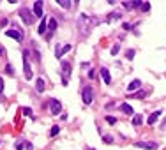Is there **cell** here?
Listing matches in <instances>:
<instances>
[{
	"instance_id": "cell-34",
	"label": "cell",
	"mask_w": 166,
	"mask_h": 150,
	"mask_svg": "<svg viewBox=\"0 0 166 150\" xmlns=\"http://www.w3.org/2000/svg\"><path fill=\"white\" fill-rule=\"evenodd\" d=\"M122 28H124V30H129L131 25H129V23H122Z\"/></svg>"
},
{
	"instance_id": "cell-22",
	"label": "cell",
	"mask_w": 166,
	"mask_h": 150,
	"mask_svg": "<svg viewBox=\"0 0 166 150\" xmlns=\"http://www.w3.org/2000/svg\"><path fill=\"white\" fill-rule=\"evenodd\" d=\"M140 9H141V11H143V13H147V11H149V9H150V4H149V2H141V5H140Z\"/></svg>"
},
{
	"instance_id": "cell-32",
	"label": "cell",
	"mask_w": 166,
	"mask_h": 150,
	"mask_svg": "<svg viewBox=\"0 0 166 150\" xmlns=\"http://www.w3.org/2000/svg\"><path fill=\"white\" fill-rule=\"evenodd\" d=\"M25 148H27V150H34V145L27 141V143H25Z\"/></svg>"
},
{
	"instance_id": "cell-5",
	"label": "cell",
	"mask_w": 166,
	"mask_h": 150,
	"mask_svg": "<svg viewBox=\"0 0 166 150\" xmlns=\"http://www.w3.org/2000/svg\"><path fill=\"white\" fill-rule=\"evenodd\" d=\"M5 35H7V37H11V39H16L18 43H21V41H23V32H21V30H18V28H11V30H7Z\"/></svg>"
},
{
	"instance_id": "cell-35",
	"label": "cell",
	"mask_w": 166,
	"mask_h": 150,
	"mask_svg": "<svg viewBox=\"0 0 166 150\" xmlns=\"http://www.w3.org/2000/svg\"><path fill=\"white\" fill-rule=\"evenodd\" d=\"M106 108H108V109H111V108H115V103H108V104H106Z\"/></svg>"
},
{
	"instance_id": "cell-37",
	"label": "cell",
	"mask_w": 166,
	"mask_h": 150,
	"mask_svg": "<svg viewBox=\"0 0 166 150\" xmlns=\"http://www.w3.org/2000/svg\"><path fill=\"white\" fill-rule=\"evenodd\" d=\"M4 53H5V49H4V46H2V44H0V55H4Z\"/></svg>"
},
{
	"instance_id": "cell-1",
	"label": "cell",
	"mask_w": 166,
	"mask_h": 150,
	"mask_svg": "<svg viewBox=\"0 0 166 150\" xmlns=\"http://www.w3.org/2000/svg\"><path fill=\"white\" fill-rule=\"evenodd\" d=\"M18 14L21 16V19H23V23H25V25H28V27L35 23V16H34V13H30L28 9L21 7V9H19V11H18Z\"/></svg>"
},
{
	"instance_id": "cell-13",
	"label": "cell",
	"mask_w": 166,
	"mask_h": 150,
	"mask_svg": "<svg viewBox=\"0 0 166 150\" xmlns=\"http://www.w3.org/2000/svg\"><path fill=\"white\" fill-rule=\"evenodd\" d=\"M71 49H72V46H71V44H66V46L62 48V49H58V51H55V57H57V58H60L62 55H66V53H69Z\"/></svg>"
},
{
	"instance_id": "cell-29",
	"label": "cell",
	"mask_w": 166,
	"mask_h": 150,
	"mask_svg": "<svg viewBox=\"0 0 166 150\" xmlns=\"http://www.w3.org/2000/svg\"><path fill=\"white\" fill-rule=\"evenodd\" d=\"M23 115H27V117H32V109H30V108H23Z\"/></svg>"
},
{
	"instance_id": "cell-31",
	"label": "cell",
	"mask_w": 166,
	"mask_h": 150,
	"mask_svg": "<svg viewBox=\"0 0 166 150\" xmlns=\"http://www.w3.org/2000/svg\"><path fill=\"white\" fill-rule=\"evenodd\" d=\"M94 76H96V71H94V69H90V71H88V78L94 79Z\"/></svg>"
},
{
	"instance_id": "cell-6",
	"label": "cell",
	"mask_w": 166,
	"mask_h": 150,
	"mask_svg": "<svg viewBox=\"0 0 166 150\" xmlns=\"http://www.w3.org/2000/svg\"><path fill=\"white\" fill-rule=\"evenodd\" d=\"M50 111L53 113V115L62 113V103L57 101V99H50Z\"/></svg>"
},
{
	"instance_id": "cell-10",
	"label": "cell",
	"mask_w": 166,
	"mask_h": 150,
	"mask_svg": "<svg viewBox=\"0 0 166 150\" xmlns=\"http://www.w3.org/2000/svg\"><path fill=\"white\" fill-rule=\"evenodd\" d=\"M99 71H101V76H102V79H104V83H106V85H110V83H111V76H110V71H108L106 67H101Z\"/></svg>"
},
{
	"instance_id": "cell-30",
	"label": "cell",
	"mask_w": 166,
	"mask_h": 150,
	"mask_svg": "<svg viewBox=\"0 0 166 150\" xmlns=\"http://www.w3.org/2000/svg\"><path fill=\"white\" fill-rule=\"evenodd\" d=\"M126 57H127L129 60H133V58H134V49H129V51H127V55H126Z\"/></svg>"
},
{
	"instance_id": "cell-16",
	"label": "cell",
	"mask_w": 166,
	"mask_h": 150,
	"mask_svg": "<svg viewBox=\"0 0 166 150\" xmlns=\"http://www.w3.org/2000/svg\"><path fill=\"white\" fill-rule=\"evenodd\" d=\"M161 117V111H155V113H152L150 117H149V120H147V122L150 124V125H154L155 122H157V118Z\"/></svg>"
},
{
	"instance_id": "cell-9",
	"label": "cell",
	"mask_w": 166,
	"mask_h": 150,
	"mask_svg": "<svg viewBox=\"0 0 166 150\" xmlns=\"http://www.w3.org/2000/svg\"><path fill=\"white\" fill-rule=\"evenodd\" d=\"M136 148H145V150H155V148H157V143H154V141H138V143H136Z\"/></svg>"
},
{
	"instance_id": "cell-4",
	"label": "cell",
	"mask_w": 166,
	"mask_h": 150,
	"mask_svg": "<svg viewBox=\"0 0 166 150\" xmlns=\"http://www.w3.org/2000/svg\"><path fill=\"white\" fill-rule=\"evenodd\" d=\"M81 99H83V103H85V106L92 104V99H94V95H92V88L90 87H85L81 90Z\"/></svg>"
},
{
	"instance_id": "cell-23",
	"label": "cell",
	"mask_w": 166,
	"mask_h": 150,
	"mask_svg": "<svg viewBox=\"0 0 166 150\" xmlns=\"http://www.w3.org/2000/svg\"><path fill=\"white\" fill-rule=\"evenodd\" d=\"M106 122L111 124V125H115V124H117V118H115V117H111V115H108V117H106Z\"/></svg>"
},
{
	"instance_id": "cell-15",
	"label": "cell",
	"mask_w": 166,
	"mask_h": 150,
	"mask_svg": "<svg viewBox=\"0 0 166 150\" xmlns=\"http://www.w3.org/2000/svg\"><path fill=\"white\" fill-rule=\"evenodd\" d=\"M122 5H124V9L131 11V9H134V7H140V5H141V2H124Z\"/></svg>"
},
{
	"instance_id": "cell-36",
	"label": "cell",
	"mask_w": 166,
	"mask_h": 150,
	"mask_svg": "<svg viewBox=\"0 0 166 150\" xmlns=\"http://www.w3.org/2000/svg\"><path fill=\"white\" fill-rule=\"evenodd\" d=\"M7 23H9V21H7V19H2V21H0V27H5Z\"/></svg>"
},
{
	"instance_id": "cell-21",
	"label": "cell",
	"mask_w": 166,
	"mask_h": 150,
	"mask_svg": "<svg viewBox=\"0 0 166 150\" xmlns=\"http://www.w3.org/2000/svg\"><path fill=\"white\" fill-rule=\"evenodd\" d=\"M60 133V127L58 125H53V127H51V131H50V136H57Z\"/></svg>"
},
{
	"instance_id": "cell-17",
	"label": "cell",
	"mask_w": 166,
	"mask_h": 150,
	"mask_svg": "<svg viewBox=\"0 0 166 150\" xmlns=\"http://www.w3.org/2000/svg\"><path fill=\"white\" fill-rule=\"evenodd\" d=\"M145 95H147V92H143V90H140L138 94H129V99H143Z\"/></svg>"
},
{
	"instance_id": "cell-2",
	"label": "cell",
	"mask_w": 166,
	"mask_h": 150,
	"mask_svg": "<svg viewBox=\"0 0 166 150\" xmlns=\"http://www.w3.org/2000/svg\"><path fill=\"white\" fill-rule=\"evenodd\" d=\"M69 74H71V62H67V60H62V85L67 87L69 83Z\"/></svg>"
},
{
	"instance_id": "cell-19",
	"label": "cell",
	"mask_w": 166,
	"mask_h": 150,
	"mask_svg": "<svg viewBox=\"0 0 166 150\" xmlns=\"http://www.w3.org/2000/svg\"><path fill=\"white\" fill-rule=\"evenodd\" d=\"M46 28H48V23L43 19V21H41V25H39V34H41V35H44V34H46Z\"/></svg>"
},
{
	"instance_id": "cell-8",
	"label": "cell",
	"mask_w": 166,
	"mask_h": 150,
	"mask_svg": "<svg viewBox=\"0 0 166 150\" xmlns=\"http://www.w3.org/2000/svg\"><path fill=\"white\" fill-rule=\"evenodd\" d=\"M44 4L41 2V0H37V2L34 4V16L35 18H43V14H44Z\"/></svg>"
},
{
	"instance_id": "cell-14",
	"label": "cell",
	"mask_w": 166,
	"mask_h": 150,
	"mask_svg": "<svg viewBox=\"0 0 166 150\" xmlns=\"http://www.w3.org/2000/svg\"><path fill=\"white\" fill-rule=\"evenodd\" d=\"M44 79L43 78H37V81H35V90H37V92H41V94H43L44 92Z\"/></svg>"
},
{
	"instance_id": "cell-25",
	"label": "cell",
	"mask_w": 166,
	"mask_h": 150,
	"mask_svg": "<svg viewBox=\"0 0 166 150\" xmlns=\"http://www.w3.org/2000/svg\"><path fill=\"white\" fill-rule=\"evenodd\" d=\"M118 49H120V46H118V44H115V46H113V48L110 49V53H111V55H117V53H118Z\"/></svg>"
},
{
	"instance_id": "cell-12",
	"label": "cell",
	"mask_w": 166,
	"mask_h": 150,
	"mask_svg": "<svg viewBox=\"0 0 166 150\" xmlns=\"http://www.w3.org/2000/svg\"><path fill=\"white\" fill-rule=\"evenodd\" d=\"M118 108H120V111H122V113H126V115H134V111H133V106H129L127 103L120 104Z\"/></svg>"
},
{
	"instance_id": "cell-28",
	"label": "cell",
	"mask_w": 166,
	"mask_h": 150,
	"mask_svg": "<svg viewBox=\"0 0 166 150\" xmlns=\"http://www.w3.org/2000/svg\"><path fill=\"white\" fill-rule=\"evenodd\" d=\"M25 143H27V141H18V143H16V150H23Z\"/></svg>"
},
{
	"instance_id": "cell-24",
	"label": "cell",
	"mask_w": 166,
	"mask_h": 150,
	"mask_svg": "<svg viewBox=\"0 0 166 150\" xmlns=\"http://www.w3.org/2000/svg\"><path fill=\"white\" fill-rule=\"evenodd\" d=\"M102 141H104V143H113V136L104 134V136H102Z\"/></svg>"
},
{
	"instance_id": "cell-18",
	"label": "cell",
	"mask_w": 166,
	"mask_h": 150,
	"mask_svg": "<svg viewBox=\"0 0 166 150\" xmlns=\"http://www.w3.org/2000/svg\"><path fill=\"white\" fill-rule=\"evenodd\" d=\"M141 122H143V117H141L140 113H136V115H133V124H134V125H140Z\"/></svg>"
},
{
	"instance_id": "cell-26",
	"label": "cell",
	"mask_w": 166,
	"mask_h": 150,
	"mask_svg": "<svg viewBox=\"0 0 166 150\" xmlns=\"http://www.w3.org/2000/svg\"><path fill=\"white\" fill-rule=\"evenodd\" d=\"M120 16H122L120 13H111V14H110L108 18H110V19H120Z\"/></svg>"
},
{
	"instance_id": "cell-3",
	"label": "cell",
	"mask_w": 166,
	"mask_h": 150,
	"mask_svg": "<svg viewBox=\"0 0 166 150\" xmlns=\"http://www.w3.org/2000/svg\"><path fill=\"white\" fill-rule=\"evenodd\" d=\"M23 71H25L27 79H32V67H30V62H28V49L23 51Z\"/></svg>"
},
{
	"instance_id": "cell-11",
	"label": "cell",
	"mask_w": 166,
	"mask_h": 150,
	"mask_svg": "<svg viewBox=\"0 0 166 150\" xmlns=\"http://www.w3.org/2000/svg\"><path fill=\"white\" fill-rule=\"evenodd\" d=\"M140 87H141V79H133L129 83V87H127V92H134V90L140 88Z\"/></svg>"
},
{
	"instance_id": "cell-7",
	"label": "cell",
	"mask_w": 166,
	"mask_h": 150,
	"mask_svg": "<svg viewBox=\"0 0 166 150\" xmlns=\"http://www.w3.org/2000/svg\"><path fill=\"white\" fill-rule=\"evenodd\" d=\"M55 30H57V19L55 18H50L48 19V32H46V39H48V41L51 39V35H53Z\"/></svg>"
},
{
	"instance_id": "cell-27",
	"label": "cell",
	"mask_w": 166,
	"mask_h": 150,
	"mask_svg": "<svg viewBox=\"0 0 166 150\" xmlns=\"http://www.w3.org/2000/svg\"><path fill=\"white\" fill-rule=\"evenodd\" d=\"M5 71H7V74H14V69H13V65H11V64H7Z\"/></svg>"
},
{
	"instance_id": "cell-33",
	"label": "cell",
	"mask_w": 166,
	"mask_h": 150,
	"mask_svg": "<svg viewBox=\"0 0 166 150\" xmlns=\"http://www.w3.org/2000/svg\"><path fill=\"white\" fill-rule=\"evenodd\" d=\"M2 90H4V78L0 76V92H2Z\"/></svg>"
},
{
	"instance_id": "cell-20",
	"label": "cell",
	"mask_w": 166,
	"mask_h": 150,
	"mask_svg": "<svg viewBox=\"0 0 166 150\" xmlns=\"http://www.w3.org/2000/svg\"><path fill=\"white\" fill-rule=\"evenodd\" d=\"M57 4H58L60 7H64V9H69V7H71V2H69V0H57Z\"/></svg>"
}]
</instances>
